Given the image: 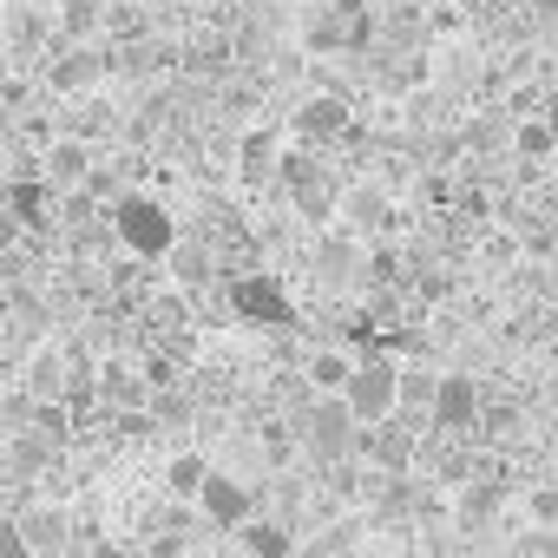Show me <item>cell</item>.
<instances>
[{"label": "cell", "instance_id": "obj_1", "mask_svg": "<svg viewBox=\"0 0 558 558\" xmlns=\"http://www.w3.org/2000/svg\"><path fill=\"white\" fill-rule=\"evenodd\" d=\"M112 230H119V243H125L132 256H145V263H158V256L178 250V223H171V210H165L158 197H119Z\"/></svg>", "mask_w": 558, "mask_h": 558}, {"label": "cell", "instance_id": "obj_2", "mask_svg": "<svg viewBox=\"0 0 558 558\" xmlns=\"http://www.w3.org/2000/svg\"><path fill=\"white\" fill-rule=\"evenodd\" d=\"M342 401L355 408L362 427H388L395 408H401V368H395L388 355H362V362H355V381H349Z\"/></svg>", "mask_w": 558, "mask_h": 558}, {"label": "cell", "instance_id": "obj_3", "mask_svg": "<svg viewBox=\"0 0 558 558\" xmlns=\"http://www.w3.org/2000/svg\"><path fill=\"white\" fill-rule=\"evenodd\" d=\"M303 447L316 460H342V453H362V421L342 395H316V408L303 414Z\"/></svg>", "mask_w": 558, "mask_h": 558}, {"label": "cell", "instance_id": "obj_4", "mask_svg": "<svg viewBox=\"0 0 558 558\" xmlns=\"http://www.w3.org/2000/svg\"><path fill=\"white\" fill-rule=\"evenodd\" d=\"M230 310H236L243 323H263V329H290V323H296V303H290L283 283H276V276H263V269H250V276H236V283H230Z\"/></svg>", "mask_w": 558, "mask_h": 558}, {"label": "cell", "instance_id": "obj_5", "mask_svg": "<svg viewBox=\"0 0 558 558\" xmlns=\"http://www.w3.org/2000/svg\"><path fill=\"white\" fill-rule=\"evenodd\" d=\"M119 66V53L112 47H60L53 60H47V86L53 93H93V86H106V73Z\"/></svg>", "mask_w": 558, "mask_h": 558}, {"label": "cell", "instance_id": "obj_6", "mask_svg": "<svg viewBox=\"0 0 558 558\" xmlns=\"http://www.w3.org/2000/svg\"><path fill=\"white\" fill-rule=\"evenodd\" d=\"M349 99L342 93H316V99H303L296 106V119H290V132H296V145L303 151H316V145H336V138H349Z\"/></svg>", "mask_w": 558, "mask_h": 558}, {"label": "cell", "instance_id": "obj_7", "mask_svg": "<svg viewBox=\"0 0 558 558\" xmlns=\"http://www.w3.org/2000/svg\"><path fill=\"white\" fill-rule=\"evenodd\" d=\"M283 184H290V204H296L310 223H323V217L336 210V184H329V171L316 165V151H290V158H283Z\"/></svg>", "mask_w": 558, "mask_h": 558}, {"label": "cell", "instance_id": "obj_8", "mask_svg": "<svg viewBox=\"0 0 558 558\" xmlns=\"http://www.w3.org/2000/svg\"><path fill=\"white\" fill-rule=\"evenodd\" d=\"M204 519L217 525V532H250V512H256V499H250V486L243 480H230V473H217L210 486H204Z\"/></svg>", "mask_w": 558, "mask_h": 558}, {"label": "cell", "instance_id": "obj_9", "mask_svg": "<svg viewBox=\"0 0 558 558\" xmlns=\"http://www.w3.org/2000/svg\"><path fill=\"white\" fill-rule=\"evenodd\" d=\"M427 421L447 427V434H466L480 421V381L473 375H440V395H434V414Z\"/></svg>", "mask_w": 558, "mask_h": 558}, {"label": "cell", "instance_id": "obj_10", "mask_svg": "<svg viewBox=\"0 0 558 558\" xmlns=\"http://www.w3.org/2000/svg\"><path fill=\"white\" fill-rule=\"evenodd\" d=\"M99 171H93V151H86V138H53L47 145V184L53 191H80V184H93Z\"/></svg>", "mask_w": 558, "mask_h": 558}, {"label": "cell", "instance_id": "obj_11", "mask_svg": "<svg viewBox=\"0 0 558 558\" xmlns=\"http://www.w3.org/2000/svg\"><path fill=\"white\" fill-rule=\"evenodd\" d=\"M283 158H290V151H276V132H243V145H236V171H243V184L283 178Z\"/></svg>", "mask_w": 558, "mask_h": 558}, {"label": "cell", "instance_id": "obj_12", "mask_svg": "<svg viewBox=\"0 0 558 558\" xmlns=\"http://www.w3.org/2000/svg\"><path fill=\"white\" fill-rule=\"evenodd\" d=\"M310 263H316V276H323V283H349L355 269L368 276V256H362V243H355V236H323Z\"/></svg>", "mask_w": 558, "mask_h": 558}, {"label": "cell", "instance_id": "obj_13", "mask_svg": "<svg viewBox=\"0 0 558 558\" xmlns=\"http://www.w3.org/2000/svg\"><path fill=\"white\" fill-rule=\"evenodd\" d=\"M8 210H14V223H27V230H47V223H53V184H40V178H14V191H8Z\"/></svg>", "mask_w": 558, "mask_h": 558}, {"label": "cell", "instance_id": "obj_14", "mask_svg": "<svg viewBox=\"0 0 558 558\" xmlns=\"http://www.w3.org/2000/svg\"><path fill=\"white\" fill-rule=\"evenodd\" d=\"M14 525H21V538H27L34 551H60L73 519H66V506H34V512H21Z\"/></svg>", "mask_w": 558, "mask_h": 558}, {"label": "cell", "instance_id": "obj_15", "mask_svg": "<svg viewBox=\"0 0 558 558\" xmlns=\"http://www.w3.org/2000/svg\"><path fill=\"white\" fill-rule=\"evenodd\" d=\"M66 368H73V355H60V349H40V355H34V368H27V395L53 408V401L66 395Z\"/></svg>", "mask_w": 558, "mask_h": 558}, {"label": "cell", "instance_id": "obj_16", "mask_svg": "<svg viewBox=\"0 0 558 558\" xmlns=\"http://www.w3.org/2000/svg\"><path fill=\"white\" fill-rule=\"evenodd\" d=\"M355 362H362V355L316 349V355H310V388H316V395H349V381H355Z\"/></svg>", "mask_w": 558, "mask_h": 558}, {"label": "cell", "instance_id": "obj_17", "mask_svg": "<svg viewBox=\"0 0 558 558\" xmlns=\"http://www.w3.org/2000/svg\"><path fill=\"white\" fill-rule=\"evenodd\" d=\"M99 27H106L99 0H60V47H93Z\"/></svg>", "mask_w": 558, "mask_h": 558}, {"label": "cell", "instance_id": "obj_18", "mask_svg": "<svg viewBox=\"0 0 558 558\" xmlns=\"http://www.w3.org/2000/svg\"><path fill=\"white\" fill-rule=\"evenodd\" d=\"M342 210H349V223H355V230H381V223L395 217V210H388V197H381L375 184H362V191H349V197H342Z\"/></svg>", "mask_w": 558, "mask_h": 558}, {"label": "cell", "instance_id": "obj_19", "mask_svg": "<svg viewBox=\"0 0 558 558\" xmlns=\"http://www.w3.org/2000/svg\"><path fill=\"white\" fill-rule=\"evenodd\" d=\"M210 480H217V473H210V460H204V453H178V460H171V473H165V486H171V493H184V499H191V493L204 499V486H210Z\"/></svg>", "mask_w": 558, "mask_h": 558}, {"label": "cell", "instance_id": "obj_20", "mask_svg": "<svg viewBox=\"0 0 558 558\" xmlns=\"http://www.w3.org/2000/svg\"><path fill=\"white\" fill-rule=\"evenodd\" d=\"M362 453H375L381 466L408 460V427H362Z\"/></svg>", "mask_w": 558, "mask_h": 558}, {"label": "cell", "instance_id": "obj_21", "mask_svg": "<svg viewBox=\"0 0 558 558\" xmlns=\"http://www.w3.org/2000/svg\"><path fill=\"white\" fill-rule=\"evenodd\" d=\"M512 145H519L525 158H558V125H551V119H525V125L512 132Z\"/></svg>", "mask_w": 558, "mask_h": 558}, {"label": "cell", "instance_id": "obj_22", "mask_svg": "<svg viewBox=\"0 0 558 558\" xmlns=\"http://www.w3.org/2000/svg\"><path fill=\"white\" fill-rule=\"evenodd\" d=\"M99 395L119 401V408H132V401H145V381H132V368H106L99 375Z\"/></svg>", "mask_w": 558, "mask_h": 558}, {"label": "cell", "instance_id": "obj_23", "mask_svg": "<svg viewBox=\"0 0 558 558\" xmlns=\"http://www.w3.org/2000/svg\"><path fill=\"white\" fill-rule=\"evenodd\" d=\"M434 395H440V375L401 368V401H408V408H427V414H434Z\"/></svg>", "mask_w": 558, "mask_h": 558}, {"label": "cell", "instance_id": "obj_24", "mask_svg": "<svg viewBox=\"0 0 558 558\" xmlns=\"http://www.w3.org/2000/svg\"><path fill=\"white\" fill-rule=\"evenodd\" d=\"M243 545H250V558H290V532H276V525H250Z\"/></svg>", "mask_w": 558, "mask_h": 558}, {"label": "cell", "instance_id": "obj_25", "mask_svg": "<svg viewBox=\"0 0 558 558\" xmlns=\"http://www.w3.org/2000/svg\"><path fill=\"white\" fill-rule=\"evenodd\" d=\"M171 269L184 276V283H204V276H210V250H197V243H178V250H171Z\"/></svg>", "mask_w": 558, "mask_h": 558}, {"label": "cell", "instance_id": "obj_26", "mask_svg": "<svg viewBox=\"0 0 558 558\" xmlns=\"http://www.w3.org/2000/svg\"><path fill=\"white\" fill-rule=\"evenodd\" d=\"M486 519H493V486H480V493H466V499H460V525H466V532H473V525H486Z\"/></svg>", "mask_w": 558, "mask_h": 558}, {"label": "cell", "instance_id": "obj_27", "mask_svg": "<svg viewBox=\"0 0 558 558\" xmlns=\"http://www.w3.org/2000/svg\"><path fill=\"white\" fill-rule=\"evenodd\" d=\"M40 34H47V21H40V14H27V8H21V14H14V53H27V47H34V40H40Z\"/></svg>", "mask_w": 558, "mask_h": 558}, {"label": "cell", "instance_id": "obj_28", "mask_svg": "<svg viewBox=\"0 0 558 558\" xmlns=\"http://www.w3.org/2000/svg\"><path fill=\"white\" fill-rule=\"evenodd\" d=\"M223 60H230V40H197V47H191V66H197V73H204V66H223Z\"/></svg>", "mask_w": 558, "mask_h": 558}, {"label": "cell", "instance_id": "obj_29", "mask_svg": "<svg viewBox=\"0 0 558 558\" xmlns=\"http://www.w3.org/2000/svg\"><path fill=\"white\" fill-rule=\"evenodd\" d=\"M466 145H473V151H493V145H499V119H473V125H466Z\"/></svg>", "mask_w": 558, "mask_h": 558}, {"label": "cell", "instance_id": "obj_30", "mask_svg": "<svg viewBox=\"0 0 558 558\" xmlns=\"http://www.w3.org/2000/svg\"><path fill=\"white\" fill-rule=\"evenodd\" d=\"M395 269H401V263H395V250H375V256H368V276H381V283H388Z\"/></svg>", "mask_w": 558, "mask_h": 558}, {"label": "cell", "instance_id": "obj_31", "mask_svg": "<svg viewBox=\"0 0 558 558\" xmlns=\"http://www.w3.org/2000/svg\"><path fill=\"white\" fill-rule=\"evenodd\" d=\"M93 558H119V545H99V551H93Z\"/></svg>", "mask_w": 558, "mask_h": 558}, {"label": "cell", "instance_id": "obj_32", "mask_svg": "<svg viewBox=\"0 0 558 558\" xmlns=\"http://www.w3.org/2000/svg\"><path fill=\"white\" fill-rule=\"evenodd\" d=\"M362 558H388V551H362Z\"/></svg>", "mask_w": 558, "mask_h": 558}, {"label": "cell", "instance_id": "obj_33", "mask_svg": "<svg viewBox=\"0 0 558 558\" xmlns=\"http://www.w3.org/2000/svg\"><path fill=\"white\" fill-rule=\"evenodd\" d=\"M551 165H558V158H551Z\"/></svg>", "mask_w": 558, "mask_h": 558}]
</instances>
